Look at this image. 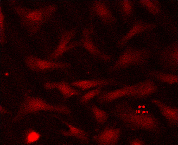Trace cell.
<instances>
[{
  "label": "cell",
  "instance_id": "obj_8",
  "mask_svg": "<svg viewBox=\"0 0 178 145\" xmlns=\"http://www.w3.org/2000/svg\"><path fill=\"white\" fill-rule=\"evenodd\" d=\"M113 81L108 79H84L75 81L71 83L73 87L85 91L99 86L112 84Z\"/></svg>",
  "mask_w": 178,
  "mask_h": 145
},
{
  "label": "cell",
  "instance_id": "obj_11",
  "mask_svg": "<svg viewBox=\"0 0 178 145\" xmlns=\"http://www.w3.org/2000/svg\"><path fill=\"white\" fill-rule=\"evenodd\" d=\"M104 86H101L90 90L83 95L80 100V103L82 105L88 104L92 99L98 97L102 91Z\"/></svg>",
  "mask_w": 178,
  "mask_h": 145
},
{
  "label": "cell",
  "instance_id": "obj_12",
  "mask_svg": "<svg viewBox=\"0 0 178 145\" xmlns=\"http://www.w3.org/2000/svg\"><path fill=\"white\" fill-rule=\"evenodd\" d=\"M40 134L33 130H29L26 132L25 135V141L26 144H28L34 143L37 141L40 138Z\"/></svg>",
  "mask_w": 178,
  "mask_h": 145
},
{
  "label": "cell",
  "instance_id": "obj_9",
  "mask_svg": "<svg viewBox=\"0 0 178 145\" xmlns=\"http://www.w3.org/2000/svg\"><path fill=\"white\" fill-rule=\"evenodd\" d=\"M62 122L68 127L69 130L67 131H61L60 132L62 134L66 137L74 138L84 145L89 144V138L88 134L86 131L67 122L63 121Z\"/></svg>",
  "mask_w": 178,
  "mask_h": 145
},
{
  "label": "cell",
  "instance_id": "obj_2",
  "mask_svg": "<svg viewBox=\"0 0 178 145\" xmlns=\"http://www.w3.org/2000/svg\"><path fill=\"white\" fill-rule=\"evenodd\" d=\"M93 32L92 27L84 29L80 41L81 46L95 58L104 62L109 61L111 57L99 49L93 42L91 37Z\"/></svg>",
  "mask_w": 178,
  "mask_h": 145
},
{
  "label": "cell",
  "instance_id": "obj_10",
  "mask_svg": "<svg viewBox=\"0 0 178 145\" xmlns=\"http://www.w3.org/2000/svg\"><path fill=\"white\" fill-rule=\"evenodd\" d=\"M90 109L95 120L98 124L103 125L106 123L108 118V114L106 111L95 104L91 105Z\"/></svg>",
  "mask_w": 178,
  "mask_h": 145
},
{
  "label": "cell",
  "instance_id": "obj_7",
  "mask_svg": "<svg viewBox=\"0 0 178 145\" xmlns=\"http://www.w3.org/2000/svg\"><path fill=\"white\" fill-rule=\"evenodd\" d=\"M44 87L46 88L57 89L65 99L81 95L80 91L75 89L71 84L65 81L47 83L45 85Z\"/></svg>",
  "mask_w": 178,
  "mask_h": 145
},
{
  "label": "cell",
  "instance_id": "obj_14",
  "mask_svg": "<svg viewBox=\"0 0 178 145\" xmlns=\"http://www.w3.org/2000/svg\"><path fill=\"white\" fill-rule=\"evenodd\" d=\"M145 107L146 106L144 105H143L142 106V107L143 108H145Z\"/></svg>",
  "mask_w": 178,
  "mask_h": 145
},
{
  "label": "cell",
  "instance_id": "obj_18",
  "mask_svg": "<svg viewBox=\"0 0 178 145\" xmlns=\"http://www.w3.org/2000/svg\"><path fill=\"white\" fill-rule=\"evenodd\" d=\"M143 114H145V111H143Z\"/></svg>",
  "mask_w": 178,
  "mask_h": 145
},
{
  "label": "cell",
  "instance_id": "obj_13",
  "mask_svg": "<svg viewBox=\"0 0 178 145\" xmlns=\"http://www.w3.org/2000/svg\"><path fill=\"white\" fill-rule=\"evenodd\" d=\"M141 112V111L140 110H138V113L140 114Z\"/></svg>",
  "mask_w": 178,
  "mask_h": 145
},
{
  "label": "cell",
  "instance_id": "obj_19",
  "mask_svg": "<svg viewBox=\"0 0 178 145\" xmlns=\"http://www.w3.org/2000/svg\"><path fill=\"white\" fill-rule=\"evenodd\" d=\"M136 113H138V110H136Z\"/></svg>",
  "mask_w": 178,
  "mask_h": 145
},
{
  "label": "cell",
  "instance_id": "obj_17",
  "mask_svg": "<svg viewBox=\"0 0 178 145\" xmlns=\"http://www.w3.org/2000/svg\"><path fill=\"white\" fill-rule=\"evenodd\" d=\"M141 113L142 114H143V111H142L141 112Z\"/></svg>",
  "mask_w": 178,
  "mask_h": 145
},
{
  "label": "cell",
  "instance_id": "obj_1",
  "mask_svg": "<svg viewBox=\"0 0 178 145\" xmlns=\"http://www.w3.org/2000/svg\"><path fill=\"white\" fill-rule=\"evenodd\" d=\"M40 110H51L66 115H70L71 113V110L67 106L50 105L37 98H27L23 103L18 112L25 111L24 114L27 111L26 114Z\"/></svg>",
  "mask_w": 178,
  "mask_h": 145
},
{
  "label": "cell",
  "instance_id": "obj_3",
  "mask_svg": "<svg viewBox=\"0 0 178 145\" xmlns=\"http://www.w3.org/2000/svg\"><path fill=\"white\" fill-rule=\"evenodd\" d=\"M76 33L77 30L75 28L64 32L61 37L58 47L51 55V59H57L66 52L81 46L80 41L70 43L75 37Z\"/></svg>",
  "mask_w": 178,
  "mask_h": 145
},
{
  "label": "cell",
  "instance_id": "obj_15",
  "mask_svg": "<svg viewBox=\"0 0 178 145\" xmlns=\"http://www.w3.org/2000/svg\"><path fill=\"white\" fill-rule=\"evenodd\" d=\"M138 108H142V106L140 105H139L138 106Z\"/></svg>",
  "mask_w": 178,
  "mask_h": 145
},
{
  "label": "cell",
  "instance_id": "obj_4",
  "mask_svg": "<svg viewBox=\"0 0 178 145\" xmlns=\"http://www.w3.org/2000/svg\"><path fill=\"white\" fill-rule=\"evenodd\" d=\"M26 63L31 69L36 71H42L55 69H67L71 66L68 63L52 62L44 60L32 56L28 57Z\"/></svg>",
  "mask_w": 178,
  "mask_h": 145
},
{
  "label": "cell",
  "instance_id": "obj_6",
  "mask_svg": "<svg viewBox=\"0 0 178 145\" xmlns=\"http://www.w3.org/2000/svg\"><path fill=\"white\" fill-rule=\"evenodd\" d=\"M118 134V130L106 127L98 134L92 137L93 141L98 145H113Z\"/></svg>",
  "mask_w": 178,
  "mask_h": 145
},
{
  "label": "cell",
  "instance_id": "obj_5",
  "mask_svg": "<svg viewBox=\"0 0 178 145\" xmlns=\"http://www.w3.org/2000/svg\"><path fill=\"white\" fill-rule=\"evenodd\" d=\"M90 20L96 17H98L105 24H111L114 18L106 5L101 1L92 2L89 7Z\"/></svg>",
  "mask_w": 178,
  "mask_h": 145
},
{
  "label": "cell",
  "instance_id": "obj_16",
  "mask_svg": "<svg viewBox=\"0 0 178 145\" xmlns=\"http://www.w3.org/2000/svg\"><path fill=\"white\" fill-rule=\"evenodd\" d=\"M148 111H145V113H147V114H148Z\"/></svg>",
  "mask_w": 178,
  "mask_h": 145
}]
</instances>
